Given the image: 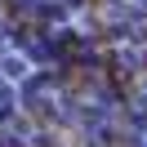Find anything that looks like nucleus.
I'll list each match as a JSON object with an SVG mask.
<instances>
[{
  "mask_svg": "<svg viewBox=\"0 0 147 147\" xmlns=\"http://www.w3.org/2000/svg\"><path fill=\"white\" fill-rule=\"evenodd\" d=\"M5 67V76H22V58H9V63H0Z\"/></svg>",
  "mask_w": 147,
  "mask_h": 147,
  "instance_id": "1",
  "label": "nucleus"
}]
</instances>
